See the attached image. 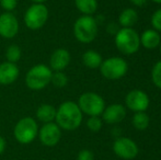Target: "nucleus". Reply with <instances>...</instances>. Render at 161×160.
<instances>
[{"label":"nucleus","mask_w":161,"mask_h":160,"mask_svg":"<svg viewBox=\"0 0 161 160\" xmlns=\"http://www.w3.org/2000/svg\"><path fill=\"white\" fill-rule=\"evenodd\" d=\"M56 108L48 103H43L36 110V119L43 124L55 122Z\"/></svg>","instance_id":"17"},{"label":"nucleus","mask_w":161,"mask_h":160,"mask_svg":"<svg viewBox=\"0 0 161 160\" xmlns=\"http://www.w3.org/2000/svg\"><path fill=\"white\" fill-rule=\"evenodd\" d=\"M97 23L92 15H81L74 24V35L80 43H91L97 37Z\"/></svg>","instance_id":"4"},{"label":"nucleus","mask_w":161,"mask_h":160,"mask_svg":"<svg viewBox=\"0 0 161 160\" xmlns=\"http://www.w3.org/2000/svg\"><path fill=\"white\" fill-rule=\"evenodd\" d=\"M102 125H103V121L100 116H89L87 121V127L93 133L99 132L102 128Z\"/></svg>","instance_id":"25"},{"label":"nucleus","mask_w":161,"mask_h":160,"mask_svg":"<svg viewBox=\"0 0 161 160\" xmlns=\"http://www.w3.org/2000/svg\"><path fill=\"white\" fill-rule=\"evenodd\" d=\"M131 124L138 130H145L150 124V119L146 112H136L131 119Z\"/></svg>","instance_id":"21"},{"label":"nucleus","mask_w":161,"mask_h":160,"mask_svg":"<svg viewBox=\"0 0 161 160\" xmlns=\"http://www.w3.org/2000/svg\"><path fill=\"white\" fill-rule=\"evenodd\" d=\"M53 70L44 64L33 66L25 75V85L33 91H40L51 83Z\"/></svg>","instance_id":"3"},{"label":"nucleus","mask_w":161,"mask_h":160,"mask_svg":"<svg viewBox=\"0 0 161 160\" xmlns=\"http://www.w3.org/2000/svg\"><path fill=\"white\" fill-rule=\"evenodd\" d=\"M20 70L17 64L3 62L0 64V85L8 86L15 82L19 78Z\"/></svg>","instance_id":"15"},{"label":"nucleus","mask_w":161,"mask_h":160,"mask_svg":"<svg viewBox=\"0 0 161 160\" xmlns=\"http://www.w3.org/2000/svg\"><path fill=\"white\" fill-rule=\"evenodd\" d=\"M151 80L156 87L161 89V60L153 65L151 70Z\"/></svg>","instance_id":"24"},{"label":"nucleus","mask_w":161,"mask_h":160,"mask_svg":"<svg viewBox=\"0 0 161 160\" xmlns=\"http://www.w3.org/2000/svg\"><path fill=\"white\" fill-rule=\"evenodd\" d=\"M159 48H160V55H161V43H160V45H159Z\"/></svg>","instance_id":"33"},{"label":"nucleus","mask_w":161,"mask_h":160,"mask_svg":"<svg viewBox=\"0 0 161 160\" xmlns=\"http://www.w3.org/2000/svg\"><path fill=\"white\" fill-rule=\"evenodd\" d=\"M51 82L55 86L56 88H64L68 83V77L64 71H55L52 75Z\"/></svg>","instance_id":"23"},{"label":"nucleus","mask_w":161,"mask_h":160,"mask_svg":"<svg viewBox=\"0 0 161 160\" xmlns=\"http://www.w3.org/2000/svg\"><path fill=\"white\" fill-rule=\"evenodd\" d=\"M99 68L104 78L108 80H119L126 75L128 65L122 57H110L102 60Z\"/></svg>","instance_id":"7"},{"label":"nucleus","mask_w":161,"mask_h":160,"mask_svg":"<svg viewBox=\"0 0 161 160\" xmlns=\"http://www.w3.org/2000/svg\"><path fill=\"white\" fill-rule=\"evenodd\" d=\"M151 25H153V30L161 32V8L156 10L151 15Z\"/></svg>","instance_id":"26"},{"label":"nucleus","mask_w":161,"mask_h":160,"mask_svg":"<svg viewBox=\"0 0 161 160\" xmlns=\"http://www.w3.org/2000/svg\"><path fill=\"white\" fill-rule=\"evenodd\" d=\"M102 60H103L102 59V56L97 51H93V49L86 51L82 55V63L88 68H91V69L99 68Z\"/></svg>","instance_id":"19"},{"label":"nucleus","mask_w":161,"mask_h":160,"mask_svg":"<svg viewBox=\"0 0 161 160\" xmlns=\"http://www.w3.org/2000/svg\"><path fill=\"white\" fill-rule=\"evenodd\" d=\"M38 138L41 143L47 147H54L59 143L62 138V128L55 123H45L42 127L38 128Z\"/></svg>","instance_id":"11"},{"label":"nucleus","mask_w":161,"mask_h":160,"mask_svg":"<svg viewBox=\"0 0 161 160\" xmlns=\"http://www.w3.org/2000/svg\"><path fill=\"white\" fill-rule=\"evenodd\" d=\"M0 6L6 12H12L18 6V0H0Z\"/></svg>","instance_id":"27"},{"label":"nucleus","mask_w":161,"mask_h":160,"mask_svg":"<svg viewBox=\"0 0 161 160\" xmlns=\"http://www.w3.org/2000/svg\"><path fill=\"white\" fill-rule=\"evenodd\" d=\"M21 56H22V51L18 45L12 44V45H10V46L7 47V49H6L7 62L17 64V63L21 59Z\"/></svg>","instance_id":"22"},{"label":"nucleus","mask_w":161,"mask_h":160,"mask_svg":"<svg viewBox=\"0 0 161 160\" xmlns=\"http://www.w3.org/2000/svg\"><path fill=\"white\" fill-rule=\"evenodd\" d=\"M75 4L83 15H92L97 10V0H75Z\"/></svg>","instance_id":"20"},{"label":"nucleus","mask_w":161,"mask_h":160,"mask_svg":"<svg viewBox=\"0 0 161 160\" xmlns=\"http://www.w3.org/2000/svg\"><path fill=\"white\" fill-rule=\"evenodd\" d=\"M148 1V0H130V2L134 4V6L136 7H142L146 4V2Z\"/></svg>","instance_id":"30"},{"label":"nucleus","mask_w":161,"mask_h":160,"mask_svg":"<svg viewBox=\"0 0 161 160\" xmlns=\"http://www.w3.org/2000/svg\"><path fill=\"white\" fill-rule=\"evenodd\" d=\"M102 121L106 124H117L121 123L126 116V108L119 103H114L105 107L102 112Z\"/></svg>","instance_id":"13"},{"label":"nucleus","mask_w":161,"mask_h":160,"mask_svg":"<svg viewBox=\"0 0 161 160\" xmlns=\"http://www.w3.org/2000/svg\"><path fill=\"white\" fill-rule=\"evenodd\" d=\"M31 1H33L34 3H44L46 0H31Z\"/></svg>","instance_id":"31"},{"label":"nucleus","mask_w":161,"mask_h":160,"mask_svg":"<svg viewBox=\"0 0 161 160\" xmlns=\"http://www.w3.org/2000/svg\"><path fill=\"white\" fill-rule=\"evenodd\" d=\"M77 160H94V155L91 150L82 149L79 152Z\"/></svg>","instance_id":"28"},{"label":"nucleus","mask_w":161,"mask_h":160,"mask_svg":"<svg viewBox=\"0 0 161 160\" xmlns=\"http://www.w3.org/2000/svg\"><path fill=\"white\" fill-rule=\"evenodd\" d=\"M138 21V13L135 9L126 8L119 13V22L123 28H131Z\"/></svg>","instance_id":"18"},{"label":"nucleus","mask_w":161,"mask_h":160,"mask_svg":"<svg viewBox=\"0 0 161 160\" xmlns=\"http://www.w3.org/2000/svg\"><path fill=\"white\" fill-rule=\"evenodd\" d=\"M48 15V9L44 3H33L24 13V23L30 30H40L46 24Z\"/></svg>","instance_id":"8"},{"label":"nucleus","mask_w":161,"mask_h":160,"mask_svg":"<svg viewBox=\"0 0 161 160\" xmlns=\"http://www.w3.org/2000/svg\"><path fill=\"white\" fill-rule=\"evenodd\" d=\"M6 146H7L6 139L2 136H0V155L3 154V152L6 150Z\"/></svg>","instance_id":"29"},{"label":"nucleus","mask_w":161,"mask_h":160,"mask_svg":"<svg viewBox=\"0 0 161 160\" xmlns=\"http://www.w3.org/2000/svg\"><path fill=\"white\" fill-rule=\"evenodd\" d=\"M150 104L148 94L139 89L129 91L125 97V108L133 112H146Z\"/></svg>","instance_id":"9"},{"label":"nucleus","mask_w":161,"mask_h":160,"mask_svg":"<svg viewBox=\"0 0 161 160\" xmlns=\"http://www.w3.org/2000/svg\"><path fill=\"white\" fill-rule=\"evenodd\" d=\"M83 114L76 102L65 101L56 109L55 123L62 130H75L81 125Z\"/></svg>","instance_id":"1"},{"label":"nucleus","mask_w":161,"mask_h":160,"mask_svg":"<svg viewBox=\"0 0 161 160\" xmlns=\"http://www.w3.org/2000/svg\"><path fill=\"white\" fill-rule=\"evenodd\" d=\"M78 107L82 114L88 116H100L105 109V101L96 92H85L78 99Z\"/></svg>","instance_id":"6"},{"label":"nucleus","mask_w":161,"mask_h":160,"mask_svg":"<svg viewBox=\"0 0 161 160\" xmlns=\"http://www.w3.org/2000/svg\"><path fill=\"white\" fill-rule=\"evenodd\" d=\"M71 56L66 48H57L49 57V68L53 71H63L70 64Z\"/></svg>","instance_id":"14"},{"label":"nucleus","mask_w":161,"mask_h":160,"mask_svg":"<svg viewBox=\"0 0 161 160\" xmlns=\"http://www.w3.org/2000/svg\"><path fill=\"white\" fill-rule=\"evenodd\" d=\"M140 40V46L145 47L147 49H155L159 47L161 43V37L158 31L153 30V29H149L142 33L139 35Z\"/></svg>","instance_id":"16"},{"label":"nucleus","mask_w":161,"mask_h":160,"mask_svg":"<svg viewBox=\"0 0 161 160\" xmlns=\"http://www.w3.org/2000/svg\"><path fill=\"white\" fill-rule=\"evenodd\" d=\"M19 21L12 12L0 14V36L3 39H13L19 33Z\"/></svg>","instance_id":"12"},{"label":"nucleus","mask_w":161,"mask_h":160,"mask_svg":"<svg viewBox=\"0 0 161 160\" xmlns=\"http://www.w3.org/2000/svg\"><path fill=\"white\" fill-rule=\"evenodd\" d=\"M113 152L117 157L124 160H131L138 155V146L133 139L128 137H119L113 144Z\"/></svg>","instance_id":"10"},{"label":"nucleus","mask_w":161,"mask_h":160,"mask_svg":"<svg viewBox=\"0 0 161 160\" xmlns=\"http://www.w3.org/2000/svg\"><path fill=\"white\" fill-rule=\"evenodd\" d=\"M115 46L124 55H133L140 47L139 34L133 28H122L115 33Z\"/></svg>","instance_id":"2"},{"label":"nucleus","mask_w":161,"mask_h":160,"mask_svg":"<svg viewBox=\"0 0 161 160\" xmlns=\"http://www.w3.org/2000/svg\"><path fill=\"white\" fill-rule=\"evenodd\" d=\"M15 141L22 145H28L34 141L38 135V125L33 118L21 119L14 126L13 130Z\"/></svg>","instance_id":"5"},{"label":"nucleus","mask_w":161,"mask_h":160,"mask_svg":"<svg viewBox=\"0 0 161 160\" xmlns=\"http://www.w3.org/2000/svg\"><path fill=\"white\" fill-rule=\"evenodd\" d=\"M151 1L156 2V3H159V4H161V0H151Z\"/></svg>","instance_id":"32"}]
</instances>
